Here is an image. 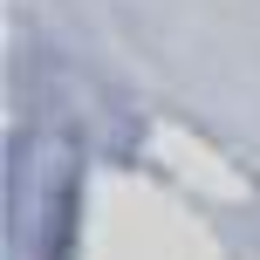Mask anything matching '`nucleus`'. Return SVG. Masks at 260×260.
I'll return each instance as SVG.
<instances>
[]
</instances>
